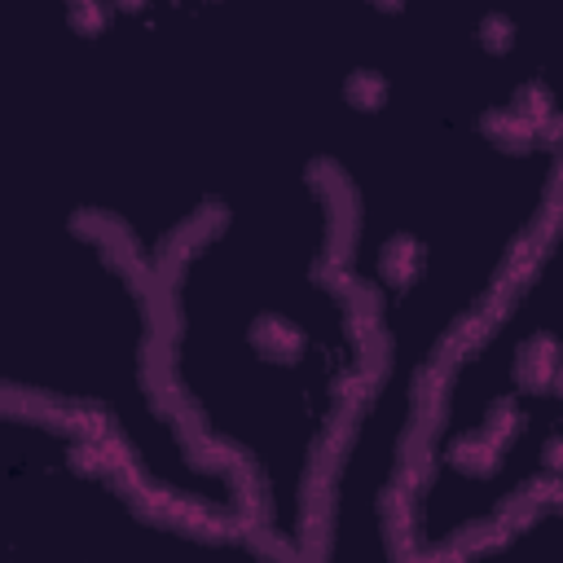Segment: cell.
Here are the masks:
<instances>
[{"label":"cell","mask_w":563,"mask_h":563,"mask_svg":"<svg viewBox=\"0 0 563 563\" xmlns=\"http://www.w3.org/2000/svg\"><path fill=\"white\" fill-rule=\"evenodd\" d=\"M154 282L176 422L246 488L260 554L317 559L339 453L378 378L325 154L224 189L167 242Z\"/></svg>","instance_id":"cell-1"},{"label":"cell","mask_w":563,"mask_h":563,"mask_svg":"<svg viewBox=\"0 0 563 563\" xmlns=\"http://www.w3.org/2000/svg\"><path fill=\"white\" fill-rule=\"evenodd\" d=\"M563 506V185L510 277L427 383L396 563H457Z\"/></svg>","instance_id":"cell-2"}]
</instances>
